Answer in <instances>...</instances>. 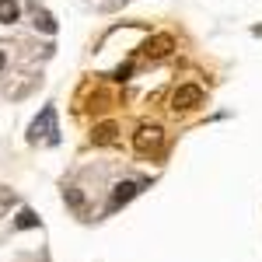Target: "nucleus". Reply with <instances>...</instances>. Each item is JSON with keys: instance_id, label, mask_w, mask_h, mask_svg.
<instances>
[{"instance_id": "nucleus-5", "label": "nucleus", "mask_w": 262, "mask_h": 262, "mask_svg": "<svg viewBox=\"0 0 262 262\" xmlns=\"http://www.w3.org/2000/svg\"><path fill=\"white\" fill-rule=\"evenodd\" d=\"M171 46H175V42H171V35H158V39L147 42V49H143V53H147L150 60H164V56L171 53Z\"/></svg>"}, {"instance_id": "nucleus-7", "label": "nucleus", "mask_w": 262, "mask_h": 262, "mask_svg": "<svg viewBox=\"0 0 262 262\" xmlns=\"http://www.w3.org/2000/svg\"><path fill=\"white\" fill-rule=\"evenodd\" d=\"M32 14H35V28H42L46 35H53V32H56V21H53L49 11H39V4H35V7H32Z\"/></svg>"}, {"instance_id": "nucleus-3", "label": "nucleus", "mask_w": 262, "mask_h": 262, "mask_svg": "<svg viewBox=\"0 0 262 262\" xmlns=\"http://www.w3.org/2000/svg\"><path fill=\"white\" fill-rule=\"evenodd\" d=\"M161 140H164L161 126H140L137 137H133V147H137V154H150V150L161 147Z\"/></svg>"}, {"instance_id": "nucleus-6", "label": "nucleus", "mask_w": 262, "mask_h": 262, "mask_svg": "<svg viewBox=\"0 0 262 262\" xmlns=\"http://www.w3.org/2000/svg\"><path fill=\"white\" fill-rule=\"evenodd\" d=\"M116 133H119V129H116V122H101V126H95L91 140L98 143V147H105V143H112V140H116Z\"/></svg>"}, {"instance_id": "nucleus-1", "label": "nucleus", "mask_w": 262, "mask_h": 262, "mask_svg": "<svg viewBox=\"0 0 262 262\" xmlns=\"http://www.w3.org/2000/svg\"><path fill=\"white\" fill-rule=\"evenodd\" d=\"M28 140H32V143H39V140L56 143V140H60V137H56V108H53V105H46V108H42V116L32 122Z\"/></svg>"}, {"instance_id": "nucleus-10", "label": "nucleus", "mask_w": 262, "mask_h": 262, "mask_svg": "<svg viewBox=\"0 0 262 262\" xmlns=\"http://www.w3.org/2000/svg\"><path fill=\"white\" fill-rule=\"evenodd\" d=\"M35 224H39V217H35L32 210H21V217H18V224H14V227H21V231H25V227H35Z\"/></svg>"}, {"instance_id": "nucleus-2", "label": "nucleus", "mask_w": 262, "mask_h": 262, "mask_svg": "<svg viewBox=\"0 0 262 262\" xmlns=\"http://www.w3.org/2000/svg\"><path fill=\"white\" fill-rule=\"evenodd\" d=\"M203 105V88L200 84H182L179 91H175V98H171V108L175 112H189V108H200Z\"/></svg>"}, {"instance_id": "nucleus-11", "label": "nucleus", "mask_w": 262, "mask_h": 262, "mask_svg": "<svg viewBox=\"0 0 262 262\" xmlns=\"http://www.w3.org/2000/svg\"><path fill=\"white\" fill-rule=\"evenodd\" d=\"M129 74H133V63H122V67L116 70V74H112V77H116V81H126Z\"/></svg>"}, {"instance_id": "nucleus-12", "label": "nucleus", "mask_w": 262, "mask_h": 262, "mask_svg": "<svg viewBox=\"0 0 262 262\" xmlns=\"http://www.w3.org/2000/svg\"><path fill=\"white\" fill-rule=\"evenodd\" d=\"M4 63H7V56H4V53H0V70H4Z\"/></svg>"}, {"instance_id": "nucleus-4", "label": "nucleus", "mask_w": 262, "mask_h": 262, "mask_svg": "<svg viewBox=\"0 0 262 262\" xmlns=\"http://www.w3.org/2000/svg\"><path fill=\"white\" fill-rule=\"evenodd\" d=\"M140 192V182H119L116 189H112V200H108V213H116L119 206H126V203L133 200Z\"/></svg>"}, {"instance_id": "nucleus-9", "label": "nucleus", "mask_w": 262, "mask_h": 262, "mask_svg": "<svg viewBox=\"0 0 262 262\" xmlns=\"http://www.w3.org/2000/svg\"><path fill=\"white\" fill-rule=\"evenodd\" d=\"M63 196H67V203H70L74 210H84V196L74 189V185H67V189H63Z\"/></svg>"}, {"instance_id": "nucleus-8", "label": "nucleus", "mask_w": 262, "mask_h": 262, "mask_svg": "<svg viewBox=\"0 0 262 262\" xmlns=\"http://www.w3.org/2000/svg\"><path fill=\"white\" fill-rule=\"evenodd\" d=\"M18 21V0H0V25Z\"/></svg>"}]
</instances>
